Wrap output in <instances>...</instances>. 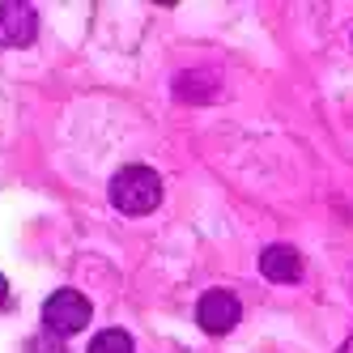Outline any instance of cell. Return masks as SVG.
Listing matches in <instances>:
<instances>
[{"label":"cell","mask_w":353,"mask_h":353,"mask_svg":"<svg viewBox=\"0 0 353 353\" xmlns=\"http://www.w3.org/2000/svg\"><path fill=\"white\" fill-rule=\"evenodd\" d=\"M158 200H162V179H158L154 166H123L111 179V205L128 217L154 213Z\"/></svg>","instance_id":"obj_1"},{"label":"cell","mask_w":353,"mask_h":353,"mask_svg":"<svg viewBox=\"0 0 353 353\" xmlns=\"http://www.w3.org/2000/svg\"><path fill=\"white\" fill-rule=\"evenodd\" d=\"M90 315H94L90 298L77 294V290H56L52 298L43 302V323H47V332H56V336L81 332V327L90 323Z\"/></svg>","instance_id":"obj_2"},{"label":"cell","mask_w":353,"mask_h":353,"mask_svg":"<svg viewBox=\"0 0 353 353\" xmlns=\"http://www.w3.org/2000/svg\"><path fill=\"white\" fill-rule=\"evenodd\" d=\"M239 319H243V307H239V298L230 290H209L196 302V323L205 327L209 336H225Z\"/></svg>","instance_id":"obj_3"},{"label":"cell","mask_w":353,"mask_h":353,"mask_svg":"<svg viewBox=\"0 0 353 353\" xmlns=\"http://www.w3.org/2000/svg\"><path fill=\"white\" fill-rule=\"evenodd\" d=\"M39 13L26 0H0V47H30Z\"/></svg>","instance_id":"obj_4"},{"label":"cell","mask_w":353,"mask_h":353,"mask_svg":"<svg viewBox=\"0 0 353 353\" xmlns=\"http://www.w3.org/2000/svg\"><path fill=\"white\" fill-rule=\"evenodd\" d=\"M260 272L268 276V281H276V285H294L298 276H302V256H298V247H290V243H272V247H264Z\"/></svg>","instance_id":"obj_5"},{"label":"cell","mask_w":353,"mask_h":353,"mask_svg":"<svg viewBox=\"0 0 353 353\" xmlns=\"http://www.w3.org/2000/svg\"><path fill=\"white\" fill-rule=\"evenodd\" d=\"M90 353H132V336L123 327H107L90 341Z\"/></svg>","instance_id":"obj_6"},{"label":"cell","mask_w":353,"mask_h":353,"mask_svg":"<svg viewBox=\"0 0 353 353\" xmlns=\"http://www.w3.org/2000/svg\"><path fill=\"white\" fill-rule=\"evenodd\" d=\"M30 353H68V349H64V341L56 332H43L39 341H30Z\"/></svg>","instance_id":"obj_7"},{"label":"cell","mask_w":353,"mask_h":353,"mask_svg":"<svg viewBox=\"0 0 353 353\" xmlns=\"http://www.w3.org/2000/svg\"><path fill=\"white\" fill-rule=\"evenodd\" d=\"M9 298V281H5V276H0V302H5Z\"/></svg>","instance_id":"obj_8"},{"label":"cell","mask_w":353,"mask_h":353,"mask_svg":"<svg viewBox=\"0 0 353 353\" xmlns=\"http://www.w3.org/2000/svg\"><path fill=\"white\" fill-rule=\"evenodd\" d=\"M336 353H353V336H349V341H345V345H341Z\"/></svg>","instance_id":"obj_9"}]
</instances>
